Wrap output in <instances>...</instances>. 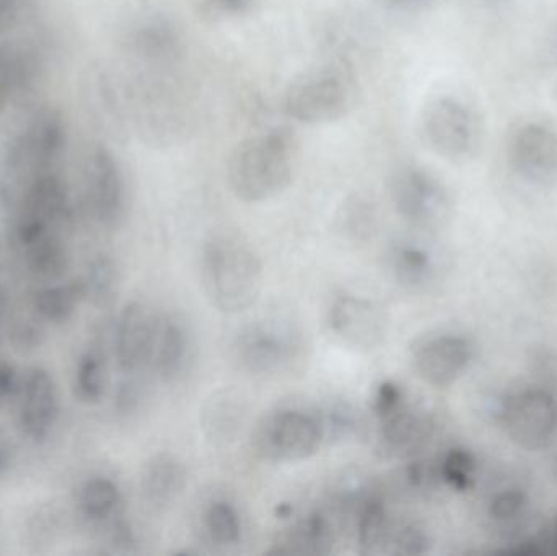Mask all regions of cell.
<instances>
[{"instance_id":"cell-36","label":"cell","mask_w":557,"mask_h":556,"mask_svg":"<svg viewBox=\"0 0 557 556\" xmlns=\"http://www.w3.org/2000/svg\"><path fill=\"white\" fill-rule=\"evenodd\" d=\"M375 2L389 15L411 16L424 13L434 0H375Z\"/></svg>"},{"instance_id":"cell-33","label":"cell","mask_w":557,"mask_h":556,"mask_svg":"<svg viewBox=\"0 0 557 556\" xmlns=\"http://www.w3.org/2000/svg\"><path fill=\"white\" fill-rule=\"evenodd\" d=\"M527 495L522 490H504L494 496L490 506V515L494 521L510 522L523 515L527 508Z\"/></svg>"},{"instance_id":"cell-15","label":"cell","mask_w":557,"mask_h":556,"mask_svg":"<svg viewBox=\"0 0 557 556\" xmlns=\"http://www.w3.org/2000/svg\"><path fill=\"white\" fill-rule=\"evenodd\" d=\"M388 268L401 286L419 291L435 283L441 273V261L434 248L424 242L405 238L389 248Z\"/></svg>"},{"instance_id":"cell-11","label":"cell","mask_w":557,"mask_h":556,"mask_svg":"<svg viewBox=\"0 0 557 556\" xmlns=\"http://www.w3.org/2000/svg\"><path fill=\"white\" fill-rule=\"evenodd\" d=\"M88 199L104 225L120 224L126 212L127 188L123 169L111 150L98 147L88 159Z\"/></svg>"},{"instance_id":"cell-29","label":"cell","mask_w":557,"mask_h":556,"mask_svg":"<svg viewBox=\"0 0 557 556\" xmlns=\"http://www.w3.org/2000/svg\"><path fill=\"white\" fill-rule=\"evenodd\" d=\"M206 531L214 544L228 547L242 538V521L237 509L231 503L215 502L205 515Z\"/></svg>"},{"instance_id":"cell-37","label":"cell","mask_w":557,"mask_h":556,"mask_svg":"<svg viewBox=\"0 0 557 556\" xmlns=\"http://www.w3.org/2000/svg\"><path fill=\"white\" fill-rule=\"evenodd\" d=\"M22 382H20L18 372L9 362H0V398H9L20 391Z\"/></svg>"},{"instance_id":"cell-34","label":"cell","mask_w":557,"mask_h":556,"mask_svg":"<svg viewBox=\"0 0 557 556\" xmlns=\"http://www.w3.org/2000/svg\"><path fill=\"white\" fill-rule=\"evenodd\" d=\"M395 554L398 555H422L428 554L431 548V539L422 529L416 526L403 529L396 534Z\"/></svg>"},{"instance_id":"cell-6","label":"cell","mask_w":557,"mask_h":556,"mask_svg":"<svg viewBox=\"0 0 557 556\" xmlns=\"http://www.w3.org/2000/svg\"><path fill=\"white\" fill-rule=\"evenodd\" d=\"M499 420L517 446L530 453L545 449L557 434L556 394L545 385L516 392L500 404Z\"/></svg>"},{"instance_id":"cell-26","label":"cell","mask_w":557,"mask_h":556,"mask_svg":"<svg viewBox=\"0 0 557 556\" xmlns=\"http://www.w3.org/2000/svg\"><path fill=\"white\" fill-rule=\"evenodd\" d=\"M82 512L91 521H104L116 512L121 503L120 486L107 477H95L81 490Z\"/></svg>"},{"instance_id":"cell-47","label":"cell","mask_w":557,"mask_h":556,"mask_svg":"<svg viewBox=\"0 0 557 556\" xmlns=\"http://www.w3.org/2000/svg\"><path fill=\"white\" fill-rule=\"evenodd\" d=\"M556 470H557V462H556Z\"/></svg>"},{"instance_id":"cell-30","label":"cell","mask_w":557,"mask_h":556,"mask_svg":"<svg viewBox=\"0 0 557 556\" xmlns=\"http://www.w3.org/2000/svg\"><path fill=\"white\" fill-rule=\"evenodd\" d=\"M438 475L455 492H468L476 477V460L473 454L461 447L448 450L438 467Z\"/></svg>"},{"instance_id":"cell-38","label":"cell","mask_w":557,"mask_h":556,"mask_svg":"<svg viewBox=\"0 0 557 556\" xmlns=\"http://www.w3.org/2000/svg\"><path fill=\"white\" fill-rule=\"evenodd\" d=\"M22 5L23 0H0V33L15 25Z\"/></svg>"},{"instance_id":"cell-8","label":"cell","mask_w":557,"mask_h":556,"mask_svg":"<svg viewBox=\"0 0 557 556\" xmlns=\"http://www.w3.org/2000/svg\"><path fill=\"white\" fill-rule=\"evenodd\" d=\"M507 156L513 172L532 185H552L557 180V133L543 121H527L509 139Z\"/></svg>"},{"instance_id":"cell-41","label":"cell","mask_w":557,"mask_h":556,"mask_svg":"<svg viewBox=\"0 0 557 556\" xmlns=\"http://www.w3.org/2000/svg\"><path fill=\"white\" fill-rule=\"evenodd\" d=\"M10 466V456L2 446H0V475H3L7 469Z\"/></svg>"},{"instance_id":"cell-39","label":"cell","mask_w":557,"mask_h":556,"mask_svg":"<svg viewBox=\"0 0 557 556\" xmlns=\"http://www.w3.org/2000/svg\"><path fill=\"white\" fill-rule=\"evenodd\" d=\"M39 333L38 329H35L33 325H18L15 329V332L12 333L13 339H15L16 345L18 346H35L36 343H39Z\"/></svg>"},{"instance_id":"cell-45","label":"cell","mask_w":557,"mask_h":556,"mask_svg":"<svg viewBox=\"0 0 557 556\" xmlns=\"http://www.w3.org/2000/svg\"><path fill=\"white\" fill-rule=\"evenodd\" d=\"M555 532H556V542H557V518H556V522H555Z\"/></svg>"},{"instance_id":"cell-12","label":"cell","mask_w":557,"mask_h":556,"mask_svg":"<svg viewBox=\"0 0 557 556\" xmlns=\"http://www.w3.org/2000/svg\"><path fill=\"white\" fill-rule=\"evenodd\" d=\"M20 424L33 441L49 436L59 418V388L48 369L35 368L26 372L20 387Z\"/></svg>"},{"instance_id":"cell-46","label":"cell","mask_w":557,"mask_h":556,"mask_svg":"<svg viewBox=\"0 0 557 556\" xmlns=\"http://www.w3.org/2000/svg\"><path fill=\"white\" fill-rule=\"evenodd\" d=\"M0 104H2V88H0Z\"/></svg>"},{"instance_id":"cell-16","label":"cell","mask_w":557,"mask_h":556,"mask_svg":"<svg viewBox=\"0 0 557 556\" xmlns=\"http://www.w3.org/2000/svg\"><path fill=\"white\" fill-rule=\"evenodd\" d=\"M131 45L144 61L153 65H170L182 54V33L166 16L150 15L140 20L133 29Z\"/></svg>"},{"instance_id":"cell-32","label":"cell","mask_w":557,"mask_h":556,"mask_svg":"<svg viewBox=\"0 0 557 556\" xmlns=\"http://www.w3.org/2000/svg\"><path fill=\"white\" fill-rule=\"evenodd\" d=\"M199 12L212 22L240 18L257 9L261 0H196Z\"/></svg>"},{"instance_id":"cell-22","label":"cell","mask_w":557,"mask_h":556,"mask_svg":"<svg viewBox=\"0 0 557 556\" xmlns=\"http://www.w3.org/2000/svg\"><path fill=\"white\" fill-rule=\"evenodd\" d=\"M65 143V127L55 111H45L36 118L29 131L28 147L33 159L41 166L52 165L61 156Z\"/></svg>"},{"instance_id":"cell-44","label":"cell","mask_w":557,"mask_h":556,"mask_svg":"<svg viewBox=\"0 0 557 556\" xmlns=\"http://www.w3.org/2000/svg\"><path fill=\"white\" fill-rule=\"evenodd\" d=\"M490 2L499 3V2H504V0H490Z\"/></svg>"},{"instance_id":"cell-9","label":"cell","mask_w":557,"mask_h":556,"mask_svg":"<svg viewBox=\"0 0 557 556\" xmlns=\"http://www.w3.org/2000/svg\"><path fill=\"white\" fill-rule=\"evenodd\" d=\"M334 335L357 349L379 348L388 333V316L382 306L366 297L343 296L330 310Z\"/></svg>"},{"instance_id":"cell-5","label":"cell","mask_w":557,"mask_h":556,"mask_svg":"<svg viewBox=\"0 0 557 556\" xmlns=\"http://www.w3.org/2000/svg\"><path fill=\"white\" fill-rule=\"evenodd\" d=\"M425 144L447 160H467L481 144V120L473 107L455 95H437L421 114Z\"/></svg>"},{"instance_id":"cell-13","label":"cell","mask_w":557,"mask_h":556,"mask_svg":"<svg viewBox=\"0 0 557 556\" xmlns=\"http://www.w3.org/2000/svg\"><path fill=\"white\" fill-rule=\"evenodd\" d=\"M294 349L288 333L263 323L245 329L235 343L237 361L245 371L257 375L277 374L287 368Z\"/></svg>"},{"instance_id":"cell-28","label":"cell","mask_w":557,"mask_h":556,"mask_svg":"<svg viewBox=\"0 0 557 556\" xmlns=\"http://www.w3.org/2000/svg\"><path fill=\"white\" fill-rule=\"evenodd\" d=\"M117 267L113 258L108 255H98L85 274V296L90 297L94 304L104 307L114 299L117 289Z\"/></svg>"},{"instance_id":"cell-20","label":"cell","mask_w":557,"mask_h":556,"mask_svg":"<svg viewBox=\"0 0 557 556\" xmlns=\"http://www.w3.org/2000/svg\"><path fill=\"white\" fill-rule=\"evenodd\" d=\"M85 287L82 281L72 283H54L42 287L35 294L33 306L42 320L49 323H65L74 317L75 310L85 299Z\"/></svg>"},{"instance_id":"cell-3","label":"cell","mask_w":557,"mask_h":556,"mask_svg":"<svg viewBox=\"0 0 557 556\" xmlns=\"http://www.w3.org/2000/svg\"><path fill=\"white\" fill-rule=\"evenodd\" d=\"M357 100L356 75L344 62L318 65L298 75L284 94V111L307 126L336 123Z\"/></svg>"},{"instance_id":"cell-18","label":"cell","mask_w":557,"mask_h":556,"mask_svg":"<svg viewBox=\"0 0 557 556\" xmlns=\"http://www.w3.org/2000/svg\"><path fill=\"white\" fill-rule=\"evenodd\" d=\"M189 358V335L176 319L163 320L157 325L152 359L157 374L165 382L175 381L185 371Z\"/></svg>"},{"instance_id":"cell-31","label":"cell","mask_w":557,"mask_h":556,"mask_svg":"<svg viewBox=\"0 0 557 556\" xmlns=\"http://www.w3.org/2000/svg\"><path fill=\"white\" fill-rule=\"evenodd\" d=\"M294 545H300L298 552H308V554H327L333 545V532L327 519L321 515H313L307 519L298 529L295 535Z\"/></svg>"},{"instance_id":"cell-23","label":"cell","mask_w":557,"mask_h":556,"mask_svg":"<svg viewBox=\"0 0 557 556\" xmlns=\"http://www.w3.org/2000/svg\"><path fill=\"white\" fill-rule=\"evenodd\" d=\"M26 209L38 212L49 222L62 221L67 215V193L54 173H41L36 176L29 188Z\"/></svg>"},{"instance_id":"cell-19","label":"cell","mask_w":557,"mask_h":556,"mask_svg":"<svg viewBox=\"0 0 557 556\" xmlns=\"http://www.w3.org/2000/svg\"><path fill=\"white\" fill-rule=\"evenodd\" d=\"M380 427L383 446L393 454L414 453L428 440L431 431L428 418L412 411L405 404L386 417L380 418Z\"/></svg>"},{"instance_id":"cell-4","label":"cell","mask_w":557,"mask_h":556,"mask_svg":"<svg viewBox=\"0 0 557 556\" xmlns=\"http://www.w3.org/2000/svg\"><path fill=\"white\" fill-rule=\"evenodd\" d=\"M389 195L403 221L418 231H441L454 218L450 189L424 166L405 165L396 170L389 183Z\"/></svg>"},{"instance_id":"cell-21","label":"cell","mask_w":557,"mask_h":556,"mask_svg":"<svg viewBox=\"0 0 557 556\" xmlns=\"http://www.w3.org/2000/svg\"><path fill=\"white\" fill-rule=\"evenodd\" d=\"M25 250L29 271L39 280L55 283L67 273L71 257H69L67 247L58 235L49 232Z\"/></svg>"},{"instance_id":"cell-1","label":"cell","mask_w":557,"mask_h":556,"mask_svg":"<svg viewBox=\"0 0 557 556\" xmlns=\"http://www.w3.org/2000/svg\"><path fill=\"white\" fill-rule=\"evenodd\" d=\"M300 143L294 131L276 126L238 144L228 160L227 178L240 201L257 205L277 198L294 182Z\"/></svg>"},{"instance_id":"cell-43","label":"cell","mask_w":557,"mask_h":556,"mask_svg":"<svg viewBox=\"0 0 557 556\" xmlns=\"http://www.w3.org/2000/svg\"><path fill=\"white\" fill-rule=\"evenodd\" d=\"M290 512H292L290 506L278 505V508H277L278 518H282V519L288 518V516H290Z\"/></svg>"},{"instance_id":"cell-24","label":"cell","mask_w":557,"mask_h":556,"mask_svg":"<svg viewBox=\"0 0 557 556\" xmlns=\"http://www.w3.org/2000/svg\"><path fill=\"white\" fill-rule=\"evenodd\" d=\"M108 385L107 358L98 348L87 349L78 359L75 371V395L84 404H98Z\"/></svg>"},{"instance_id":"cell-25","label":"cell","mask_w":557,"mask_h":556,"mask_svg":"<svg viewBox=\"0 0 557 556\" xmlns=\"http://www.w3.org/2000/svg\"><path fill=\"white\" fill-rule=\"evenodd\" d=\"M388 516L385 505L380 499L372 498L362 506L357 524V541H359L360 554H380L388 544Z\"/></svg>"},{"instance_id":"cell-7","label":"cell","mask_w":557,"mask_h":556,"mask_svg":"<svg viewBox=\"0 0 557 556\" xmlns=\"http://www.w3.org/2000/svg\"><path fill=\"white\" fill-rule=\"evenodd\" d=\"M255 447L274 462H300L320 449L323 427L317 418L297 410H281L258 424Z\"/></svg>"},{"instance_id":"cell-42","label":"cell","mask_w":557,"mask_h":556,"mask_svg":"<svg viewBox=\"0 0 557 556\" xmlns=\"http://www.w3.org/2000/svg\"><path fill=\"white\" fill-rule=\"evenodd\" d=\"M7 310V294L3 293L2 287H0V322L3 320V316H5Z\"/></svg>"},{"instance_id":"cell-40","label":"cell","mask_w":557,"mask_h":556,"mask_svg":"<svg viewBox=\"0 0 557 556\" xmlns=\"http://www.w3.org/2000/svg\"><path fill=\"white\" fill-rule=\"evenodd\" d=\"M546 52H548V58L552 59L553 64L557 65V25L549 33L548 41H546Z\"/></svg>"},{"instance_id":"cell-10","label":"cell","mask_w":557,"mask_h":556,"mask_svg":"<svg viewBox=\"0 0 557 556\" xmlns=\"http://www.w3.org/2000/svg\"><path fill=\"white\" fill-rule=\"evenodd\" d=\"M473 358L474 346L467 336L445 333L418 346L414 368L425 384L448 387L467 372Z\"/></svg>"},{"instance_id":"cell-2","label":"cell","mask_w":557,"mask_h":556,"mask_svg":"<svg viewBox=\"0 0 557 556\" xmlns=\"http://www.w3.org/2000/svg\"><path fill=\"white\" fill-rule=\"evenodd\" d=\"M201 281L215 309L245 312L260 299L263 264L244 242L231 235H215L202 248Z\"/></svg>"},{"instance_id":"cell-17","label":"cell","mask_w":557,"mask_h":556,"mask_svg":"<svg viewBox=\"0 0 557 556\" xmlns=\"http://www.w3.org/2000/svg\"><path fill=\"white\" fill-rule=\"evenodd\" d=\"M186 472L183 464L172 454H157L144 466L140 489L144 498L153 506L172 503L185 489Z\"/></svg>"},{"instance_id":"cell-27","label":"cell","mask_w":557,"mask_h":556,"mask_svg":"<svg viewBox=\"0 0 557 556\" xmlns=\"http://www.w3.org/2000/svg\"><path fill=\"white\" fill-rule=\"evenodd\" d=\"M337 224L349 240H369L376 227L375 206L363 196H352L341 208Z\"/></svg>"},{"instance_id":"cell-35","label":"cell","mask_w":557,"mask_h":556,"mask_svg":"<svg viewBox=\"0 0 557 556\" xmlns=\"http://www.w3.org/2000/svg\"><path fill=\"white\" fill-rule=\"evenodd\" d=\"M403 404H405V395H403L401 388L395 382L386 381L376 388L372 410L380 420L401 407Z\"/></svg>"},{"instance_id":"cell-14","label":"cell","mask_w":557,"mask_h":556,"mask_svg":"<svg viewBox=\"0 0 557 556\" xmlns=\"http://www.w3.org/2000/svg\"><path fill=\"white\" fill-rule=\"evenodd\" d=\"M157 323L140 302H129L117 317L114 353L124 374H134L152 359Z\"/></svg>"}]
</instances>
